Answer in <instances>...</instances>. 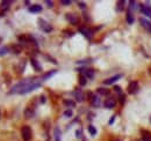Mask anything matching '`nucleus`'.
<instances>
[{"label": "nucleus", "instance_id": "f257e3e1", "mask_svg": "<svg viewBox=\"0 0 151 141\" xmlns=\"http://www.w3.org/2000/svg\"><path fill=\"white\" fill-rule=\"evenodd\" d=\"M21 136H22L23 141H30V139L33 136L32 128L29 126H23L22 128H21Z\"/></svg>", "mask_w": 151, "mask_h": 141}, {"label": "nucleus", "instance_id": "f03ea898", "mask_svg": "<svg viewBox=\"0 0 151 141\" xmlns=\"http://www.w3.org/2000/svg\"><path fill=\"white\" fill-rule=\"evenodd\" d=\"M38 26H40V28H41L43 31H44V33H50V31L52 30V27L49 25L47 21L42 20V19L38 20Z\"/></svg>", "mask_w": 151, "mask_h": 141}, {"label": "nucleus", "instance_id": "7ed1b4c3", "mask_svg": "<svg viewBox=\"0 0 151 141\" xmlns=\"http://www.w3.org/2000/svg\"><path fill=\"white\" fill-rule=\"evenodd\" d=\"M140 22H141L142 27H143L146 31L151 33V22H150L149 20H146L145 17H141V19H140Z\"/></svg>", "mask_w": 151, "mask_h": 141}, {"label": "nucleus", "instance_id": "20e7f679", "mask_svg": "<svg viewBox=\"0 0 151 141\" xmlns=\"http://www.w3.org/2000/svg\"><path fill=\"white\" fill-rule=\"evenodd\" d=\"M115 104H116V101H115L114 97H108L103 103L105 108H107V109H113L115 106Z\"/></svg>", "mask_w": 151, "mask_h": 141}, {"label": "nucleus", "instance_id": "39448f33", "mask_svg": "<svg viewBox=\"0 0 151 141\" xmlns=\"http://www.w3.org/2000/svg\"><path fill=\"white\" fill-rule=\"evenodd\" d=\"M138 90V83L136 81H132L128 86V92L129 94H135Z\"/></svg>", "mask_w": 151, "mask_h": 141}, {"label": "nucleus", "instance_id": "423d86ee", "mask_svg": "<svg viewBox=\"0 0 151 141\" xmlns=\"http://www.w3.org/2000/svg\"><path fill=\"white\" fill-rule=\"evenodd\" d=\"M66 20L71 23V25H73V26L78 25V22H79L78 17H77L74 14H72V13H68V14H66Z\"/></svg>", "mask_w": 151, "mask_h": 141}, {"label": "nucleus", "instance_id": "0eeeda50", "mask_svg": "<svg viewBox=\"0 0 151 141\" xmlns=\"http://www.w3.org/2000/svg\"><path fill=\"white\" fill-rule=\"evenodd\" d=\"M122 76H123V74H116V75H114V76H112V78H109V79L105 80L103 83H105V84H112V83H114L115 81L120 80Z\"/></svg>", "mask_w": 151, "mask_h": 141}, {"label": "nucleus", "instance_id": "6e6552de", "mask_svg": "<svg viewBox=\"0 0 151 141\" xmlns=\"http://www.w3.org/2000/svg\"><path fill=\"white\" fill-rule=\"evenodd\" d=\"M141 12L143 14H145V16H149L151 17V8L149 6H145V5H141Z\"/></svg>", "mask_w": 151, "mask_h": 141}, {"label": "nucleus", "instance_id": "1a4fd4ad", "mask_svg": "<svg viewBox=\"0 0 151 141\" xmlns=\"http://www.w3.org/2000/svg\"><path fill=\"white\" fill-rule=\"evenodd\" d=\"M79 31L85 36V37H87V38H91L92 37V34H91V30L90 29H87V28H84V27H81L80 29H79Z\"/></svg>", "mask_w": 151, "mask_h": 141}, {"label": "nucleus", "instance_id": "9d476101", "mask_svg": "<svg viewBox=\"0 0 151 141\" xmlns=\"http://www.w3.org/2000/svg\"><path fill=\"white\" fill-rule=\"evenodd\" d=\"M91 103H92V105H93L94 108H98V106L100 105V98H99L98 96H95V95H92V97H91Z\"/></svg>", "mask_w": 151, "mask_h": 141}, {"label": "nucleus", "instance_id": "9b49d317", "mask_svg": "<svg viewBox=\"0 0 151 141\" xmlns=\"http://www.w3.org/2000/svg\"><path fill=\"white\" fill-rule=\"evenodd\" d=\"M42 11V6L41 5H33L29 7V12L30 13H40Z\"/></svg>", "mask_w": 151, "mask_h": 141}, {"label": "nucleus", "instance_id": "f8f14e48", "mask_svg": "<svg viewBox=\"0 0 151 141\" xmlns=\"http://www.w3.org/2000/svg\"><path fill=\"white\" fill-rule=\"evenodd\" d=\"M81 72L85 74V76L86 78H90V79H92L93 78V75H94V72H93V69H91V68H87V69H84V70H81Z\"/></svg>", "mask_w": 151, "mask_h": 141}, {"label": "nucleus", "instance_id": "ddd939ff", "mask_svg": "<svg viewBox=\"0 0 151 141\" xmlns=\"http://www.w3.org/2000/svg\"><path fill=\"white\" fill-rule=\"evenodd\" d=\"M125 19H127V22L129 23V25H133V23H134V15H133V13H132L130 11L127 12Z\"/></svg>", "mask_w": 151, "mask_h": 141}, {"label": "nucleus", "instance_id": "4468645a", "mask_svg": "<svg viewBox=\"0 0 151 141\" xmlns=\"http://www.w3.org/2000/svg\"><path fill=\"white\" fill-rule=\"evenodd\" d=\"M97 92L99 94V95H103V96H106V95H108V94H109V90L107 89V88H102V87H100V88L97 89Z\"/></svg>", "mask_w": 151, "mask_h": 141}, {"label": "nucleus", "instance_id": "2eb2a0df", "mask_svg": "<svg viewBox=\"0 0 151 141\" xmlns=\"http://www.w3.org/2000/svg\"><path fill=\"white\" fill-rule=\"evenodd\" d=\"M30 63H32L33 67H34L36 70H41V69H42V68H41V65L38 64V61H37L36 59H30Z\"/></svg>", "mask_w": 151, "mask_h": 141}, {"label": "nucleus", "instance_id": "dca6fc26", "mask_svg": "<svg viewBox=\"0 0 151 141\" xmlns=\"http://www.w3.org/2000/svg\"><path fill=\"white\" fill-rule=\"evenodd\" d=\"M76 100L78 101V102H81L83 100H84V95H83V92H81V90H78V91H76Z\"/></svg>", "mask_w": 151, "mask_h": 141}, {"label": "nucleus", "instance_id": "f3484780", "mask_svg": "<svg viewBox=\"0 0 151 141\" xmlns=\"http://www.w3.org/2000/svg\"><path fill=\"white\" fill-rule=\"evenodd\" d=\"M25 116H26V118H32V117L34 116V111H32L29 108H27L26 110H25Z\"/></svg>", "mask_w": 151, "mask_h": 141}, {"label": "nucleus", "instance_id": "a211bd4d", "mask_svg": "<svg viewBox=\"0 0 151 141\" xmlns=\"http://www.w3.org/2000/svg\"><path fill=\"white\" fill-rule=\"evenodd\" d=\"M55 73H56V70H51V72H48L47 74H44V75L42 76V80H43V81H44V80H48V79H49L50 76H52Z\"/></svg>", "mask_w": 151, "mask_h": 141}, {"label": "nucleus", "instance_id": "6ab92c4d", "mask_svg": "<svg viewBox=\"0 0 151 141\" xmlns=\"http://www.w3.org/2000/svg\"><path fill=\"white\" fill-rule=\"evenodd\" d=\"M55 139H56V141H60V131L58 127L55 128Z\"/></svg>", "mask_w": 151, "mask_h": 141}, {"label": "nucleus", "instance_id": "aec40b11", "mask_svg": "<svg viewBox=\"0 0 151 141\" xmlns=\"http://www.w3.org/2000/svg\"><path fill=\"white\" fill-rule=\"evenodd\" d=\"M89 132H90L92 135H95V134H97V130H95V127H94L93 125H90V126H89Z\"/></svg>", "mask_w": 151, "mask_h": 141}, {"label": "nucleus", "instance_id": "412c9836", "mask_svg": "<svg viewBox=\"0 0 151 141\" xmlns=\"http://www.w3.org/2000/svg\"><path fill=\"white\" fill-rule=\"evenodd\" d=\"M64 104H65L66 106H74V102L73 101H71V100H65V101H64Z\"/></svg>", "mask_w": 151, "mask_h": 141}, {"label": "nucleus", "instance_id": "4be33fe9", "mask_svg": "<svg viewBox=\"0 0 151 141\" xmlns=\"http://www.w3.org/2000/svg\"><path fill=\"white\" fill-rule=\"evenodd\" d=\"M79 83H80V86H85V84H86V78H85L84 75H81V76L79 78Z\"/></svg>", "mask_w": 151, "mask_h": 141}, {"label": "nucleus", "instance_id": "5701e85b", "mask_svg": "<svg viewBox=\"0 0 151 141\" xmlns=\"http://www.w3.org/2000/svg\"><path fill=\"white\" fill-rule=\"evenodd\" d=\"M123 4H124V1H117V11L119 12H121L122 9H123Z\"/></svg>", "mask_w": 151, "mask_h": 141}, {"label": "nucleus", "instance_id": "b1692460", "mask_svg": "<svg viewBox=\"0 0 151 141\" xmlns=\"http://www.w3.org/2000/svg\"><path fill=\"white\" fill-rule=\"evenodd\" d=\"M72 110H66L65 112H64V116L65 117H68V118H70V117H72Z\"/></svg>", "mask_w": 151, "mask_h": 141}, {"label": "nucleus", "instance_id": "393cba45", "mask_svg": "<svg viewBox=\"0 0 151 141\" xmlns=\"http://www.w3.org/2000/svg\"><path fill=\"white\" fill-rule=\"evenodd\" d=\"M7 52H8V49L7 48H0V56L6 55Z\"/></svg>", "mask_w": 151, "mask_h": 141}, {"label": "nucleus", "instance_id": "a878e982", "mask_svg": "<svg viewBox=\"0 0 151 141\" xmlns=\"http://www.w3.org/2000/svg\"><path fill=\"white\" fill-rule=\"evenodd\" d=\"M60 4L64 6H69V5H71V0H62Z\"/></svg>", "mask_w": 151, "mask_h": 141}, {"label": "nucleus", "instance_id": "bb28decb", "mask_svg": "<svg viewBox=\"0 0 151 141\" xmlns=\"http://www.w3.org/2000/svg\"><path fill=\"white\" fill-rule=\"evenodd\" d=\"M9 4H12V1H1V6L4 7H8L9 6Z\"/></svg>", "mask_w": 151, "mask_h": 141}, {"label": "nucleus", "instance_id": "cd10ccee", "mask_svg": "<svg viewBox=\"0 0 151 141\" xmlns=\"http://www.w3.org/2000/svg\"><path fill=\"white\" fill-rule=\"evenodd\" d=\"M47 4H48V7H52L54 6V3L52 1H47Z\"/></svg>", "mask_w": 151, "mask_h": 141}, {"label": "nucleus", "instance_id": "c85d7f7f", "mask_svg": "<svg viewBox=\"0 0 151 141\" xmlns=\"http://www.w3.org/2000/svg\"><path fill=\"white\" fill-rule=\"evenodd\" d=\"M78 5H79L80 8H85V4L84 3H78Z\"/></svg>", "mask_w": 151, "mask_h": 141}, {"label": "nucleus", "instance_id": "c756f323", "mask_svg": "<svg viewBox=\"0 0 151 141\" xmlns=\"http://www.w3.org/2000/svg\"><path fill=\"white\" fill-rule=\"evenodd\" d=\"M114 90H115V91H119V92L121 91V89H120V87H117V86H116V87H114Z\"/></svg>", "mask_w": 151, "mask_h": 141}, {"label": "nucleus", "instance_id": "7c9ffc66", "mask_svg": "<svg viewBox=\"0 0 151 141\" xmlns=\"http://www.w3.org/2000/svg\"><path fill=\"white\" fill-rule=\"evenodd\" d=\"M76 134H77V138H79V136H80V131H77Z\"/></svg>", "mask_w": 151, "mask_h": 141}, {"label": "nucleus", "instance_id": "2f4dec72", "mask_svg": "<svg viewBox=\"0 0 151 141\" xmlns=\"http://www.w3.org/2000/svg\"><path fill=\"white\" fill-rule=\"evenodd\" d=\"M144 141H150V140H144Z\"/></svg>", "mask_w": 151, "mask_h": 141}]
</instances>
